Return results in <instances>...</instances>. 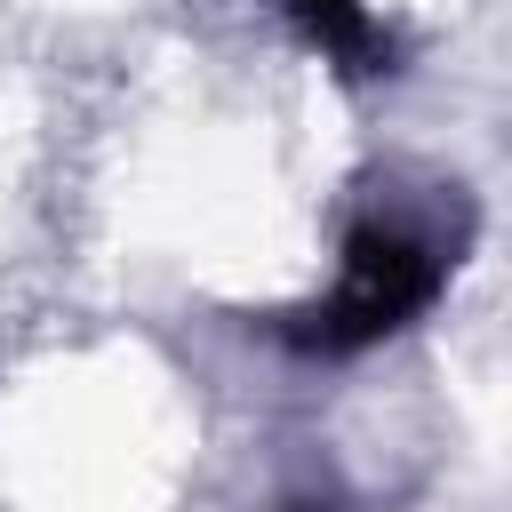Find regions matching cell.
<instances>
[{"instance_id":"7a4b0ae2","label":"cell","mask_w":512,"mask_h":512,"mask_svg":"<svg viewBox=\"0 0 512 512\" xmlns=\"http://www.w3.org/2000/svg\"><path fill=\"white\" fill-rule=\"evenodd\" d=\"M296 24H304V40H320L328 56H344L352 72H376L392 48H384V32H376V16L360 8V0H280Z\"/></svg>"},{"instance_id":"3957f363","label":"cell","mask_w":512,"mask_h":512,"mask_svg":"<svg viewBox=\"0 0 512 512\" xmlns=\"http://www.w3.org/2000/svg\"><path fill=\"white\" fill-rule=\"evenodd\" d=\"M288 512H328V504H288Z\"/></svg>"},{"instance_id":"6da1fadb","label":"cell","mask_w":512,"mask_h":512,"mask_svg":"<svg viewBox=\"0 0 512 512\" xmlns=\"http://www.w3.org/2000/svg\"><path fill=\"white\" fill-rule=\"evenodd\" d=\"M432 288H440V256H432L424 240H408V232H392V224H360V232L344 240V280H336V296L288 312L280 336H288L296 352L344 360V352L384 344L400 320H416V312L432 304Z\"/></svg>"}]
</instances>
